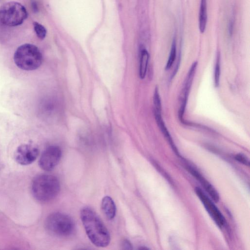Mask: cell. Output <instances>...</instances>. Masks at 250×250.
Wrapping results in <instances>:
<instances>
[{
  "label": "cell",
  "instance_id": "cell-1",
  "mask_svg": "<svg viewBox=\"0 0 250 250\" xmlns=\"http://www.w3.org/2000/svg\"><path fill=\"white\" fill-rule=\"evenodd\" d=\"M81 218L86 234L91 242L98 247H105L110 241L108 229L100 218L91 208H83Z\"/></svg>",
  "mask_w": 250,
  "mask_h": 250
},
{
  "label": "cell",
  "instance_id": "cell-2",
  "mask_svg": "<svg viewBox=\"0 0 250 250\" xmlns=\"http://www.w3.org/2000/svg\"><path fill=\"white\" fill-rule=\"evenodd\" d=\"M60 184L58 178L50 174H40L33 179L31 191L34 198L42 202H48L59 193Z\"/></svg>",
  "mask_w": 250,
  "mask_h": 250
},
{
  "label": "cell",
  "instance_id": "cell-3",
  "mask_svg": "<svg viewBox=\"0 0 250 250\" xmlns=\"http://www.w3.org/2000/svg\"><path fill=\"white\" fill-rule=\"evenodd\" d=\"M14 61L19 68L32 71L41 65L42 56L37 46L30 43H25L20 46L15 51Z\"/></svg>",
  "mask_w": 250,
  "mask_h": 250
},
{
  "label": "cell",
  "instance_id": "cell-4",
  "mask_svg": "<svg viewBox=\"0 0 250 250\" xmlns=\"http://www.w3.org/2000/svg\"><path fill=\"white\" fill-rule=\"evenodd\" d=\"M45 227L50 233L59 237L68 236L75 229V223L72 218L61 212H54L46 218Z\"/></svg>",
  "mask_w": 250,
  "mask_h": 250
},
{
  "label": "cell",
  "instance_id": "cell-5",
  "mask_svg": "<svg viewBox=\"0 0 250 250\" xmlns=\"http://www.w3.org/2000/svg\"><path fill=\"white\" fill-rule=\"evenodd\" d=\"M27 17L26 9L18 2H6L0 8V21L8 26H16L22 24Z\"/></svg>",
  "mask_w": 250,
  "mask_h": 250
},
{
  "label": "cell",
  "instance_id": "cell-6",
  "mask_svg": "<svg viewBox=\"0 0 250 250\" xmlns=\"http://www.w3.org/2000/svg\"><path fill=\"white\" fill-rule=\"evenodd\" d=\"M61 156L62 151L59 146H49L42 152L40 158L39 166L45 171H51L58 165Z\"/></svg>",
  "mask_w": 250,
  "mask_h": 250
},
{
  "label": "cell",
  "instance_id": "cell-7",
  "mask_svg": "<svg viewBox=\"0 0 250 250\" xmlns=\"http://www.w3.org/2000/svg\"><path fill=\"white\" fill-rule=\"evenodd\" d=\"M195 192L216 224L223 228L226 222L225 218L212 201L200 188L196 187Z\"/></svg>",
  "mask_w": 250,
  "mask_h": 250
},
{
  "label": "cell",
  "instance_id": "cell-8",
  "mask_svg": "<svg viewBox=\"0 0 250 250\" xmlns=\"http://www.w3.org/2000/svg\"><path fill=\"white\" fill-rule=\"evenodd\" d=\"M39 154V150L31 144L19 146L15 153V159L21 165L26 166L33 163Z\"/></svg>",
  "mask_w": 250,
  "mask_h": 250
},
{
  "label": "cell",
  "instance_id": "cell-9",
  "mask_svg": "<svg viewBox=\"0 0 250 250\" xmlns=\"http://www.w3.org/2000/svg\"><path fill=\"white\" fill-rule=\"evenodd\" d=\"M197 65V62H195L191 66L181 91L180 99L181 105L178 112L179 118L181 120H183L188 93L192 84Z\"/></svg>",
  "mask_w": 250,
  "mask_h": 250
},
{
  "label": "cell",
  "instance_id": "cell-10",
  "mask_svg": "<svg viewBox=\"0 0 250 250\" xmlns=\"http://www.w3.org/2000/svg\"><path fill=\"white\" fill-rule=\"evenodd\" d=\"M189 172L199 181L205 190L215 202L219 200V195L215 188L198 171L191 167H188Z\"/></svg>",
  "mask_w": 250,
  "mask_h": 250
},
{
  "label": "cell",
  "instance_id": "cell-11",
  "mask_svg": "<svg viewBox=\"0 0 250 250\" xmlns=\"http://www.w3.org/2000/svg\"><path fill=\"white\" fill-rule=\"evenodd\" d=\"M154 116L157 124L163 134L168 142L175 153L179 155L178 150L162 119L161 112L154 111Z\"/></svg>",
  "mask_w": 250,
  "mask_h": 250
},
{
  "label": "cell",
  "instance_id": "cell-12",
  "mask_svg": "<svg viewBox=\"0 0 250 250\" xmlns=\"http://www.w3.org/2000/svg\"><path fill=\"white\" fill-rule=\"evenodd\" d=\"M102 208L106 217L109 219H113L116 215V206L112 200L109 196L104 197L102 201Z\"/></svg>",
  "mask_w": 250,
  "mask_h": 250
},
{
  "label": "cell",
  "instance_id": "cell-13",
  "mask_svg": "<svg viewBox=\"0 0 250 250\" xmlns=\"http://www.w3.org/2000/svg\"><path fill=\"white\" fill-rule=\"evenodd\" d=\"M207 0H201L200 12L199 15V28L201 33L205 31L207 22Z\"/></svg>",
  "mask_w": 250,
  "mask_h": 250
},
{
  "label": "cell",
  "instance_id": "cell-14",
  "mask_svg": "<svg viewBox=\"0 0 250 250\" xmlns=\"http://www.w3.org/2000/svg\"><path fill=\"white\" fill-rule=\"evenodd\" d=\"M149 60V54L145 49L142 50L140 56L139 76L143 79L146 75Z\"/></svg>",
  "mask_w": 250,
  "mask_h": 250
},
{
  "label": "cell",
  "instance_id": "cell-15",
  "mask_svg": "<svg viewBox=\"0 0 250 250\" xmlns=\"http://www.w3.org/2000/svg\"><path fill=\"white\" fill-rule=\"evenodd\" d=\"M176 55V42L174 39L171 47V49L169 53V56L168 59L167 60V63L166 66V69L168 70L170 69L172 64H173Z\"/></svg>",
  "mask_w": 250,
  "mask_h": 250
},
{
  "label": "cell",
  "instance_id": "cell-16",
  "mask_svg": "<svg viewBox=\"0 0 250 250\" xmlns=\"http://www.w3.org/2000/svg\"><path fill=\"white\" fill-rule=\"evenodd\" d=\"M220 55L219 54H217L216 61L215 62V66L214 67V83L215 87L218 86L219 84L220 81Z\"/></svg>",
  "mask_w": 250,
  "mask_h": 250
},
{
  "label": "cell",
  "instance_id": "cell-17",
  "mask_svg": "<svg viewBox=\"0 0 250 250\" xmlns=\"http://www.w3.org/2000/svg\"><path fill=\"white\" fill-rule=\"evenodd\" d=\"M34 29L37 37L40 39H43L46 34V30L45 27L37 22L33 23Z\"/></svg>",
  "mask_w": 250,
  "mask_h": 250
},
{
  "label": "cell",
  "instance_id": "cell-18",
  "mask_svg": "<svg viewBox=\"0 0 250 250\" xmlns=\"http://www.w3.org/2000/svg\"><path fill=\"white\" fill-rule=\"evenodd\" d=\"M153 102L154 104V111L161 112V102L157 88H156L154 91Z\"/></svg>",
  "mask_w": 250,
  "mask_h": 250
},
{
  "label": "cell",
  "instance_id": "cell-19",
  "mask_svg": "<svg viewBox=\"0 0 250 250\" xmlns=\"http://www.w3.org/2000/svg\"><path fill=\"white\" fill-rule=\"evenodd\" d=\"M235 160L239 163L249 166L250 162L248 158L243 154H237L235 156Z\"/></svg>",
  "mask_w": 250,
  "mask_h": 250
},
{
  "label": "cell",
  "instance_id": "cell-20",
  "mask_svg": "<svg viewBox=\"0 0 250 250\" xmlns=\"http://www.w3.org/2000/svg\"><path fill=\"white\" fill-rule=\"evenodd\" d=\"M123 248L125 250L132 249V246L130 242L127 240H125L122 243Z\"/></svg>",
  "mask_w": 250,
  "mask_h": 250
},
{
  "label": "cell",
  "instance_id": "cell-21",
  "mask_svg": "<svg viewBox=\"0 0 250 250\" xmlns=\"http://www.w3.org/2000/svg\"><path fill=\"white\" fill-rule=\"evenodd\" d=\"M31 4H32V9L34 10V11H35V12L38 11V8L37 4L36 1H32Z\"/></svg>",
  "mask_w": 250,
  "mask_h": 250
}]
</instances>
